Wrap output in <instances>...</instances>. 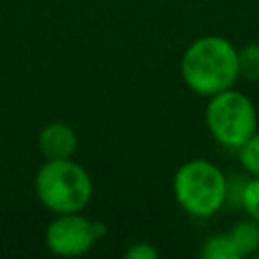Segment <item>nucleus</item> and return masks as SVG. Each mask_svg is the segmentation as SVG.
I'll return each instance as SVG.
<instances>
[{
  "mask_svg": "<svg viewBox=\"0 0 259 259\" xmlns=\"http://www.w3.org/2000/svg\"><path fill=\"white\" fill-rule=\"evenodd\" d=\"M180 71L194 93L212 97L239 79L237 49L223 36H200L184 51Z\"/></svg>",
  "mask_w": 259,
  "mask_h": 259,
  "instance_id": "nucleus-1",
  "label": "nucleus"
},
{
  "mask_svg": "<svg viewBox=\"0 0 259 259\" xmlns=\"http://www.w3.org/2000/svg\"><path fill=\"white\" fill-rule=\"evenodd\" d=\"M38 200L53 212H79L93 194V182L87 170L71 158L47 160L34 176Z\"/></svg>",
  "mask_w": 259,
  "mask_h": 259,
  "instance_id": "nucleus-2",
  "label": "nucleus"
},
{
  "mask_svg": "<svg viewBox=\"0 0 259 259\" xmlns=\"http://www.w3.org/2000/svg\"><path fill=\"white\" fill-rule=\"evenodd\" d=\"M176 202L192 217H212L227 198V178L208 160L184 162L172 180Z\"/></svg>",
  "mask_w": 259,
  "mask_h": 259,
  "instance_id": "nucleus-3",
  "label": "nucleus"
},
{
  "mask_svg": "<svg viewBox=\"0 0 259 259\" xmlns=\"http://www.w3.org/2000/svg\"><path fill=\"white\" fill-rule=\"evenodd\" d=\"M204 119L210 136L227 148H241L257 132L253 101L233 87L210 97Z\"/></svg>",
  "mask_w": 259,
  "mask_h": 259,
  "instance_id": "nucleus-4",
  "label": "nucleus"
},
{
  "mask_svg": "<svg viewBox=\"0 0 259 259\" xmlns=\"http://www.w3.org/2000/svg\"><path fill=\"white\" fill-rule=\"evenodd\" d=\"M105 227L95 223L81 212H61L47 227V247L61 257H77L87 253L101 237Z\"/></svg>",
  "mask_w": 259,
  "mask_h": 259,
  "instance_id": "nucleus-5",
  "label": "nucleus"
},
{
  "mask_svg": "<svg viewBox=\"0 0 259 259\" xmlns=\"http://www.w3.org/2000/svg\"><path fill=\"white\" fill-rule=\"evenodd\" d=\"M38 150L47 160L71 158L77 150V134L69 123L53 121L38 134Z\"/></svg>",
  "mask_w": 259,
  "mask_h": 259,
  "instance_id": "nucleus-6",
  "label": "nucleus"
},
{
  "mask_svg": "<svg viewBox=\"0 0 259 259\" xmlns=\"http://www.w3.org/2000/svg\"><path fill=\"white\" fill-rule=\"evenodd\" d=\"M231 241L235 243L237 251L241 257L251 255L259 249V223L255 219H247V221H239L231 231H229Z\"/></svg>",
  "mask_w": 259,
  "mask_h": 259,
  "instance_id": "nucleus-7",
  "label": "nucleus"
},
{
  "mask_svg": "<svg viewBox=\"0 0 259 259\" xmlns=\"http://www.w3.org/2000/svg\"><path fill=\"white\" fill-rule=\"evenodd\" d=\"M200 255H202L204 259H239V257H241L239 251H237V247H235V243L231 241L229 233L208 237V239L202 243Z\"/></svg>",
  "mask_w": 259,
  "mask_h": 259,
  "instance_id": "nucleus-8",
  "label": "nucleus"
},
{
  "mask_svg": "<svg viewBox=\"0 0 259 259\" xmlns=\"http://www.w3.org/2000/svg\"><path fill=\"white\" fill-rule=\"evenodd\" d=\"M239 59V77L247 81H259V42L245 45L237 49Z\"/></svg>",
  "mask_w": 259,
  "mask_h": 259,
  "instance_id": "nucleus-9",
  "label": "nucleus"
},
{
  "mask_svg": "<svg viewBox=\"0 0 259 259\" xmlns=\"http://www.w3.org/2000/svg\"><path fill=\"white\" fill-rule=\"evenodd\" d=\"M239 160L251 176H259V132H255L239 148Z\"/></svg>",
  "mask_w": 259,
  "mask_h": 259,
  "instance_id": "nucleus-10",
  "label": "nucleus"
},
{
  "mask_svg": "<svg viewBox=\"0 0 259 259\" xmlns=\"http://www.w3.org/2000/svg\"><path fill=\"white\" fill-rule=\"evenodd\" d=\"M241 202H243V208L247 210V214L259 223V176H253L243 186Z\"/></svg>",
  "mask_w": 259,
  "mask_h": 259,
  "instance_id": "nucleus-11",
  "label": "nucleus"
},
{
  "mask_svg": "<svg viewBox=\"0 0 259 259\" xmlns=\"http://www.w3.org/2000/svg\"><path fill=\"white\" fill-rule=\"evenodd\" d=\"M123 257L125 259H158V251L150 243L140 241V243H134L132 247H127Z\"/></svg>",
  "mask_w": 259,
  "mask_h": 259,
  "instance_id": "nucleus-12",
  "label": "nucleus"
}]
</instances>
